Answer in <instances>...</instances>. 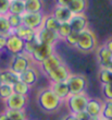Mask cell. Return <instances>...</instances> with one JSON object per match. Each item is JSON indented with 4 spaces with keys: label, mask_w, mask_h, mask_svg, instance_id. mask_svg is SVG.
<instances>
[{
    "label": "cell",
    "mask_w": 112,
    "mask_h": 120,
    "mask_svg": "<svg viewBox=\"0 0 112 120\" xmlns=\"http://www.w3.org/2000/svg\"><path fill=\"white\" fill-rule=\"evenodd\" d=\"M37 104L45 112H54L61 105V101L51 91L50 87L41 90L37 95Z\"/></svg>",
    "instance_id": "6da1fadb"
},
{
    "label": "cell",
    "mask_w": 112,
    "mask_h": 120,
    "mask_svg": "<svg viewBox=\"0 0 112 120\" xmlns=\"http://www.w3.org/2000/svg\"><path fill=\"white\" fill-rule=\"evenodd\" d=\"M97 47V37L91 30L85 29L78 33V39L75 48L82 52H91Z\"/></svg>",
    "instance_id": "7a4b0ae2"
},
{
    "label": "cell",
    "mask_w": 112,
    "mask_h": 120,
    "mask_svg": "<svg viewBox=\"0 0 112 120\" xmlns=\"http://www.w3.org/2000/svg\"><path fill=\"white\" fill-rule=\"evenodd\" d=\"M33 64V60H32L31 56L27 54H20L13 56L11 61L9 63V69L12 72L16 73V74H21L22 72H24L26 69H28L29 67Z\"/></svg>",
    "instance_id": "3957f363"
},
{
    "label": "cell",
    "mask_w": 112,
    "mask_h": 120,
    "mask_svg": "<svg viewBox=\"0 0 112 120\" xmlns=\"http://www.w3.org/2000/svg\"><path fill=\"white\" fill-rule=\"evenodd\" d=\"M87 101H88V97L84 92V93H81V94H71L66 98L65 101L68 104V108L70 110V112L75 115L77 112H79V111L85 110Z\"/></svg>",
    "instance_id": "277c9868"
},
{
    "label": "cell",
    "mask_w": 112,
    "mask_h": 120,
    "mask_svg": "<svg viewBox=\"0 0 112 120\" xmlns=\"http://www.w3.org/2000/svg\"><path fill=\"white\" fill-rule=\"evenodd\" d=\"M66 84L70 90V94L84 93L87 87V79L83 74H72L69 76Z\"/></svg>",
    "instance_id": "5b68a950"
},
{
    "label": "cell",
    "mask_w": 112,
    "mask_h": 120,
    "mask_svg": "<svg viewBox=\"0 0 112 120\" xmlns=\"http://www.w3.org/2000/svg\"><path fill=\"white\" fill-rule=\"evenodd\" d=\"M22 24L37 32L43 27L44 13L43 12H24L22 14Z\"/></svg>",
    "instance_id": "8992f818"
},
{
    "label": "cell",
    "mask_w": 112,
    "mask_h": 120,
    "mask_svg": "<svg viewBox=\"0 0 112 120\" xmlns=\"http://www.w3.org/2000/svg\"><path fill=\"white\" fill-rule=\"evenodd\" d=\"M70 75H71V71H70L69 67L64 62L59 64L52 71H50L48 74H46L47 79L50 81V83L66 82Z\"/></svg>",
    "instance_id": "52a82bcc"
},
{
    "label": "cell",
    "mask_w": 112,
    "mask_h": 120,
    "mask_svg": "<svg viewBox=\"0 0 112 120\" xmlns=\"http://www.w3.org/2000/svg\"><path fill=\"white\" fill-rule=\"evenodd\" d=\"M24 45L25 41L22 38H20L19 36H16L15 34H13V33H11V34L7 36L6 49L13 56L23 54L24 52Z\"/></svg>",
    "instance_id": "ba28073f"
},
{
    "label": "cell",
    "mask_w": 112,
    "mask_h": 120,
    "mask_svg": "<svg viewBox=\"0 0 112 120\" xmlns=\"http://www.w3.org/2000/svg\"><path fill=\"white\" fill-rule=\"evenodd\" d=\"M54 52V48L52 45H47V44H39L36 47L35 51L31 55V58L33 62L40 64L47 57H49L50 55Z\"/></svg>",
    "instance_id": "9c48e42d"
},
{
    "label": "cell",
    "mask_w": 112,
    "mask_h": 120,
    "mask_svg": "<svg viewBox=\"0 0 112 120\" xmlns=\"http://www.w3.org/2000/svg\"><path fill=\"white\" fill-rule=\"evenodd\" d=\"M7 109H15V110H24L27 104V96L13 93L8 99L4 101Z\"/></svg>",
    "instance_id": "30bf717a"
},
{
    "label": "cell",
    "mask_w": 112,
    "mask_h": 120,
    "mask_svg": "<svg viewBox=\"0 0 112 120\" xmlns=\"http://www.w3.org/2000/svg\"><path fill=\"white\" fill-rule=\"evenodd\" d=\"M36 39L40 44H47V45L54 46V44L59 41V37H58L57 32H53V31H50V30L41 27V29H39L36 32Z\"/></svg>",
    "instance_id": "8fae6325"
},
{
    "label": "cell",
    "mask_w": 112,
    "mask_h": 120,
    "mask_svg": "<svg viewBox=\"0 0 112 120\" xmlns=\"http://www.w3.org/2000/svg\"><path fill=\"white\" fill-rule=\"evenodd\" d=\"M50 14L58 21L59 24H62V23H69L70 22V20L72 19V16H73V13L70 11V9H69L68 7L57 6V4H54V7L52 8Z\"/></svg>",
    "instance_id": "7c38bea8"
},
{
    "label": "cell",
    "mask_w": 112,
    "mask_h": 120,
    "mask_svg": "<svg viewBox=\"0 0 112 120\" xmlns=\"http://www.w3.org/2000/svg\"><path fill=\"white\" fill-rule=\"evenodd\" d=\"M61 63H63L62 58L60 57L59 55H57L56 52H53L52 55H50L49 57H47L39 64V67H40V69H41V72L46 75V74H48L50 71H52L54 68H57Z\"/></svg>",
    "instance_id": "4fadbf2b"
},
{
    "label": "cell",
    "mask_w": 112,
    "mask_h": 120,
    "mask_svg": "<svg viewBox=\"0 0 112 120\" xmlns=\"http://www.w3.org/2000/svg\"><path fill=\"white\" fill-rule=\"evenodd\" d=\"M70 26H71L72 32L75 33H81L82 31H84L85 29L88 27V20L85 13L82 14H73L72 19L69 22Z\"/></svg>",
    "instance_id": "5bb4252c"
},
{
    "label": "cell",
    "mask_w": 112,
    "mask_h": 120,
    "mask_svg": "<svg viewBox=\"0 0 112 120\" xmlns=\"http://www.w3.org/2000/svg\"><path fill=\"white\" fill-rule=\"evenodd\" d=\"M102 106L103 103L98 98H88L85 111L89 115L90 118H100Z\"/></svg>",
    "instance_id": "9a60e30c"
},
{
    "label": "cell",
    "mask_w": 112,
    "mask_h": 120,
    "mask_svg": "<svg viewBox=\"0 0 112 120\" xmlns=\"http://www.w3.org/2000/svg\"><path fill=\"white\" fill-rule=\"evenodd\" d=\"M19 76L20 80L23 81L25 84H27L28 86H33L37 83L38 79H39V72L37 71V69H35L33 66H31L24 72L21 73Z\"/></svg>",
    "instance_id": "2e32d148"
},
{
    "label": "cell",
    "mask_w": 112,
    "mask_h": 120,
    "mask_svg": "<svg viewBox=\"0 0 112 120\" xmlns=\"http://www.w3.org/2000/svg\"><path fill=\"white\" fill-rule=\"evenodd\" d=\"M51 91L57 95V97L60 101H66V98L70 96V90L66 84V82H58V83H51L49 86Z\"/></svg>",
    "instance_id": "e0dca14e"
},
{
    "label": "cell",
    "mask_w": 112,
    "mask_h": 120,
    "mask_svg": "<svg viewBox=\"0 0 112 120\" xmlns=\"http://www.w3.org/2000/svg\"><path fill=\"white\" fill-rule=\"evenodd\" d=\"M13 34H15L16 36H19L20 38H22L24 41H31L36 39V31L29 29L25 25H21L18 29L13 30L12 31Z\"/></svg>",
    "instance_id": "ac0fdd59"
},
{
    "label": "cell",
    "mask_w": 112,
    "mask_h": 120,
    "mask_svg": "<svg viewBox=\"0 0 112 120\" xmlns=\"http://www.w3.org/2000/svg\"><path fill=\"white\" fill-rule=\"evenodd\" d=\"M73 14H82L88 8V0H72L68 6Z\"/></svg>",
    "instance_id": "d6986e66"
},
{
    "label": "cell",
    "mask_w": 112,
    "mask_h": 120,
    "mask_svg": "<svg viewBox=\"0 0 112 120\" xmlns=\"http://www.w3.org/2000/svg\"><path fill=\"white\" fill-rule=\"evenodd\" d=\"M20 80L19 74L12 72L10 69L2 70L0 71V81L2 84H8V85H13L15 82Z\"/></svg>",
    "instance_id": "ffe728a7"
},
{
    "label": "cell",
    "mask_w": 112,
    "mask_h": 120,
    "mask_svg": "<svg viewBox=\"0 0 112 120\" xmlns=\"http://www.w3.org/2000/svg\"><path fill=\"white\" fill-rule=\"evenodd\" d=\"M25 3V12H43L44 1L43 0H26Z\"/></svg>",
    "instance_id": "44dd1931"
},
{
    "label": "cell",
    "mask_w": 112,
    "mask_h": 120,
    "mask_svg": "<svg viewBox=\"0 0 112 120\" xmlns=\"http://www.w3.org/2000/svg\"><path fill=\"white\" fill-rule=\"evenodd\" d=\"M25 12V3L21 0H10L9 6V13L22 15Z\"/></svg>",
    "instance_id": "7402d4cb"
},
{
    "label": "cell",
    "mask_w": 112,
    "mask_h": 120,
    "mask_svg": "<svg viewBox=\"0 0 112 120\" xmlns=\"http://www.w3.org/2000/svg\"><path fill=\"white\" fill-rule=\"evenodd\" d=\"M43 27L50 31L57 32L59 27V23L51 14H44V21H43Z\"/></svg>",
    "instance_id": "603a6c76"
},
{
    "label": "cell",
    "mask_w": 112,
    "mask_h": 120,
    "mask_svg": "<svg viewBox=\"0 0 112 120\" xmlns=\"http://www.w3.org/2000/svg\"><path fill=\"white\" fill-rule=\"evenodd\" d=\"M98 79L101 84L112 83V68H100L98 72Z\"/></svg>",
    "instance_id": "cb8c5ba5"
},
{
    "label": "cell",
    "mask_w": 112,
    "mask_h": 120,
    "mask_svg": "<svg viewBox=\"0 0 112 120\" xmlns=\"http://www.w3.org/2000/svg\"><path fill=\"white\" fill-rule=\"evenodd\" d=\"M12 89H13V93H15V94L27 96L29 91H31V86H28L27 84H25L23 81L19 80L18 82H15L12 85Z\"/></svg>",
    "instance_id": "d4e9b609"
},
{
    "label": "cell",
    "mask_w": 112,
    "mask_h": 120,
    "mask_svg": "<svg viewBox=\"0 0 112 120\" xmlns=\"http://www.w3.org/2000/svg\"><path fill=\"white\" fill-rule=\"evenodd\" d=\"M7 19H8V22H9L12 31L22 25V16L21 15L12 14V13H8V14H7Z\"/></svg>",
    "instance_id": "484cf974"
},
{
    "label": "cell",
    "mask_w": 112,
    "mask_h": 120,
    "mask_svg": "<svg viewBox=\"0 0 112 120\" xmlns=\"http://www.w3.org/2000/svg\"><path fill=\"white\" fill-rule=\"evenodd\" d=\"M6 115L10 120H24L26 119L24 110H15V109H6Z\"/></svg>",
    "instance_id": "4316f807"
},
{
    "label": "cell",
    "mask_w": 112,
    "mask_h": 120,
    "mask_svg": "<svg viewBox=\"0 0 112 120\" xmlns=\"http://www.w3.org/2000/svg\"><path fill=\"white\" fill-rule=\"evenodd\" d=\"M11 33H12V29L8 22L7 15H0V35L8 36Z\"/></svg>",
    "instance_id": "83f0119b"
},
{
    "label": "cell",
    "mask_w": 112,
    "mask_h": 120,
    "mask_svg": "<svg viewBox=\"0 0 112 120\" xmlns=\"http://www.w3.org/2000/svg\"><path fill=\"white\" fill-rule=\"evenodd\" d=\"M72 32L71 26L69 23H62V24H59V27H58V31H57V34H58V37L59 39H62L64 41L70 33Z\"/></svg>",
    "instance_id": "f1b7e54d"
},
{
    "label": "cell",
    "mask_w": 112,
    "mask_h": 120,
    "mask_svg": "<svg viewBox=\"0 0 112 120\" xmlns=\"http://www.w3.org/2000/svg\"><path fill=\"white\" fill-rule=\"evenodd\" d=\"M100 118L101 119H112V101H106L103 103Z\"/></svg>",
    "instance_id": "f546056e"
},
{
    "label": "cell",
    "mask_w": 112,
    "mask_h": 120,
    "mask_svg": "<svg viewBox=\"0 0 112 120\" xmlns=\"http://www.w3.org/2000/svg\"><path fill=\"white\" fill-rule=\"evenodd\" d=\"M13 94L12 85H8V84H2L0 87V98L2 101H6Z\"/></svg>",
    "instance_id": "4dcf8cb0"
},
{
    "label": "cell",
    "mask_w": 112,
    "mask_h": 120,
    "mask_svg": "<svg viewBox=\"0 0 112 120\" xmlns=\"http://www.w3.org/2000/svg\"><path fill=\"white\" fill-rule=\"evenodd\" d=\"M39 44H40V43H39L37 39H34V41H25V45H24V52L31 56V55L35 51L36 47H37Z\"/></svg>",
    "instance_id": "1f68e13d"
},
{
    "label": "cell",
    "mask_w": 112,
    "mask_h": 120,
    "mask_svg": "<svg viewBox=\"0 0 112 120\" xmlns=\"http://www.w3.org/2000/svg\"><path fill=\"white\" fill-rule=\"evenodd\" d=\"M77 39H78V33L71 32V33L66 36V38L64 41H65V43L69 45V46L75 47V46H76V43H77Z\"/></svg>",
    "instance_id": "d6a6232c"
},
{
    "label": "cell",
    "mask_w": 112,
    "mask_h": 120,
    "mask_svg": "<svg viewBox=\"0 0 112 120\" xmlns=\"http://www.w3.org/2000/svg\"><path fill=\"white\" fill-rule=\"evenodd\" d=\"M102 95L106 101H112V83L110 84H102Z\"/></svg>",
    "instance_id": "836d02e7"
},
{
    "label": "cell",
    "mask_w": 112,
    "mask_h": 120,
    "mask_svg": "<svg viewBox=\"0 0 112 120\" xmlns=\"http://www.w3.org/2000/svg\"><path fill=\"white\" fill-rule=\"evenodd\" d=\"M10 0H0V15H7L9 13Z\"/></svg>",
    "instance_id": "e575fe53"
},
{
    "label": "cell",
    "mask_w": 112,
    "mask_h": 120,
    "mask_svg": "<svg viewBox=\"0 0 112 120\" xmlns=\"http://www.w3.org/2000/svg\"><path fill=\"white\" fill-rule=\"evenodd\" d=\"M74 116H75V118H76V120H89L90 119L89 115H88L85 110L79 111L77 114H75Z\"/></svg>",
    "instance_id": "d590c367"
},
{
    "label": "cell",
    "mask_w": 112,
    "mask_h": 120,
    "mask_svg": "<svg viewBox=\"0 0 112 120\" xmlns=\"http://www.w3.org/2000/svg\"><path fill=\"white\" fill-rule=\"evenodd\" d=\"M7 46V36L6 35H0V51L6 49Z\"/></svg>",
    "instance_id": "8d00e7d4"
},
{
    "label": "cell",
    "mask_w": 112,
    "mask_h": 120,
    "mask_svg": "<svg viewBox=\"0 0 112 120\" xmlns=\"http://www.w3.org/2000/svg\"><path fill=\"white\" fill-rule=\"evenodd\" d=\"M71 1L72 0H54V4H57V6H62V7H68Z\"/></svg>",
    "instance_id": "74e56055"
},
{
    "label": "cell",
    "mask_w": 112,
    "mask_h": 120,
    "mask_svg": "<svg viewBox=\"0 0 112 120\" xmlns=\"http://www.w3.org/2000/svg\"><path fill=\"white\" fill-rule=\"evenodd\" d=\"M103 45L106 46L108 49H109V51L112 54V37H109L108 39H107L105 43H103Z\"/></svg>",
    "instance_id": "f35d334b"
},
{
    "label": "cell",
    "mask_w": 112,
    "mask_h": 120,
    "mask_svg": "<svg viewBox=\"0 0 112 120\" xmlns=\"http://www.w3.org/2000/svg\"><path fill=\"white\" fill-rule=\"evenodd\" d=\"M63 120H76V118H75V116L73 114H70L63 118Z\"/></svg>",
    "instance_id": "ab89813d"
},
{
    "label": "cell",
    "mask_w": 112,
    "mask_h": 120,
    "mask_svg": "<svg viewBox=\"0 0 112 120\" xmlns=\"http://www.w3.org/2000/svg\"><path fill=\"white\" fill-rule=\"evenodd\" d=\"M0 120H10V119L8 118L6 112H2V114H0Z\"/></svg>",
    "instance_id": "60d3db41"
},
{
    "label": "cell",
    "mask_w": 112,
    "mask_h": 120,
    "mask_svg": "<svg viewBox=\"0 0 112 120\" xmlns=\"http://www.w3.org/2000/svg\"><path fill=\"white\" fill-rule=\"evenodd\" d=\"M89 120H101L100 118H90Z\"/></svg>",
    "instance_id": "b9f144b4"
},
{
    "label": "cell",
    "mask_w": 112,
    "mask_h": 120,
    "mask_svg": "<svg viewBox=\"0 0 112 120\" xmlns=\"http://www.w3.org/2000/svg\"><path fill=\"white\" fill-rule=\"evenodd\" d=\"M101 119V118H100ZM101 120H112V119H101Z\"/></svg>",
    "instance_id": "7bdbcfd3"
},
{
    "label": "cell",
    "mask_w": 112,
    "mask_h": 120,
    "mask_svg": "<svg viewBox=\"0 0 112 120\" xmlns=\"http://www.w3.org/2000/svg\"><path fill=\"white\" fill-rule=\"evenodd\" d=\"M1 85H2V83H1V81H0V87H1Z\"/></svg>",
    "instance_id": "ee69618b"
},
{
    "label": "cell",
    "mask_w": 112,
    "mask_h": 120,
    "mask_svg": "<svg viewBox=\"0 0 112 120\" xmlns=\"http://www.w3.org/2000/svg\"><path fill=\"white\" fill-rule=\"evenodd\" d=\"M21 1H26V0H21Z\"/></svg>",
    "instance_id": "f6af8a7d"
},
{
    "label": "cell",
    "mask_w": 112,
    "mask_h": 120,
    "mask_svg": "<svg viewBox=\"0 0 112 120\" xmlns=\"http://www.w3.org/2000/svg\"><path fill=\"white\" fill-rule=\"evenodd\" d=\"M110 1H111V3H112V0H110Z\"/></svg>",
    "instance_id": "bcb514c9"
},
{
    "label": "cell",
    "mask_w": 112,
    "mask_h": 120,
    "mask_svg": "<svg viewBox=\"0 0 112 120\" xmlns=\"http://www.w3.org/2000/svg\"><path fill=\"white\" fill-rule=\"evenodd\" d=\"M24 120H26V119H24Z\"/></svg>",
    "instance_id": "7dc6e473"
}]
</instances>
